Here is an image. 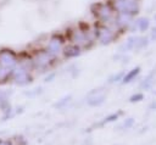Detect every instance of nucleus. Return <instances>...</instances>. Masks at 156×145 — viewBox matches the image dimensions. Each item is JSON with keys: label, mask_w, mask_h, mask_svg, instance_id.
Masks as SVG:
<instances>
[]
</instances>
